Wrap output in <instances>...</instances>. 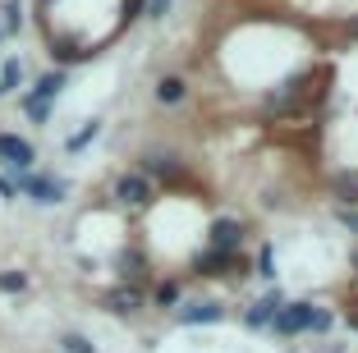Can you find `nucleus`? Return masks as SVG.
I'll return each instance as SVG.
<instances>
[{"instance_id": "26", "label": "nucleus", "mask_w": 358, "mask_h": 353, "mask_svg": "<svg viewBox=\"0 0 358 353\" xmlns=\"http://www.w3.org/2000/svg\"><path fill=\"white\" fill-rule=\"evenodd\" d=\"M349 326H354V331H358V312H354V317H349Z\"/></svg>"}, {"instance_id": "21", "label": "nucleus", "mask_w": 358, "mask_h": 353, "mask_svg": "<svg viewBox=\"0 0 358 353\" xmlns=\"http://www.w3.org/2000/svg\"><path fill=\"white\" fill-rule=\"evenodd\" d=\"M275 248H271V243H266V248L262 252H257V275H266V280H271V275H275Z\"/></svg>"}, {"instance_id": "9", "label": "nucleus", "mask_w": 358, "mask_h": 353, "mask_svg": "<svg viewBox=\"0 0 358 353\" xmlns=\"http://www.w3.org/2000/svg\"><path fill=\"white\" fill-rule=\"evenodd\" d=\"M138 175H157V179H179L184 175V166H179L175 156H161V152H152V156H143V170Z\"/></svg>"}, {"instance_id": "16", "label": "nucleus", "mask_w": 358, "mask_h": 353, "mask_svg": "<svg viewBox=\"0 0 358 353\" xmlns=\"http://www.w3.org/2000/svg\"><path fill=\"white\" fill-rule=\"evenodd\" d=\"M96 134H101V124H96V120H92V124H83V129H78V134L74 138H69V143H64V147H69V152H83V147L87 143H92V138Z\"/></svg>"}, {"instance_id": "20", "label": "nucleus", "mask_w": 358, "mask_h": 353, "mask_svg": "<svg viewBox=\"0 0 358 353\" xmlns=\"http://www.w3.org/2000/svg\"><path fill=\"white\" fill-rule=\"evenodd\" d=\"M23 110H28V120H37V124H46V120H51V106H46V101H32V96H23Z\"/></svg>"}, {"instance_id": "8", "label": "nucleus", "mask_w": 358, "mask_h": 353, "mask_svg": "<svg viewBox=\"0 0 358 353\" xmlns=\"http://www.w3.org/2000/svg\"><path fill=\"white\" fill-rule=\"evenodd\" d=\"M106 308L120 312V317H134V312H143V289L138 284H120V289L106 294Z\"/></svg>"}, {"instance_id": "1", "label": "nucleus", "mask_w": 358, "mask_h": 353, "mask_svg": "<svg viewBox=\"0 0 358 353\" xmlns=\"http://www.w3.org/2000/svg\"><path fill=\"white\" fill-rule=\"evenodd\" d=\"M275 335H303V331H331V312L313 303H285L271 322Z\"/></svg>"}, {"instance_id": "10", "label": "nucleus", "mask_w": 358, "mask_h": 353, "mask_svg": "<svg viewBox=\"0 0 358 353\" xmlns=\"http://www.w3.org/2000/svg\"><path fill=\"white\" fill-rule=\"evenodd\" d=\"M221 317H225V308H221V303H189V308H179V322H184V326H198V322H221Z\"/></svg>"}, {"instance_id": "7", "label": "nucleus", "mask_w": 358, "mask_h": 353, "mask_svg": "<svg viewBox=\"0 0 358 353\" xmlns=\"http://www.w3.org/2000/svg\"><path fill=\"white\" fill-rule=\"evenodd\" d=\"M280 308H285V294H280V289H271L262 303H253V308L243 312V322L253 326V331H262V326H271V322H275V312H280Z\"/></svg>"}, {"instance_id": "5", "label": "nucleus", "mask_w": 358, "mask_h": 353, "mask_svg": "<svg viewBox=\"0 0 358 353\" xmlns=\"http://www.w3.org/2000/svg\"><path fill=\"white\" fill-rule=\"evenodd\" d=\"M32 161H37L32 143H23L19 134H0V166H10V170H28Z\"/></svg>"}, {"instance_id": "4", "label": "nucleus", "mask_w": 358, "mask_h": 353, "mask_svg": "<svg viewBox=\"0 0 358 353\" xmlns=\"http://www.w3.org/2000/svg\"><path fill=\"white\" fill-rule=\"evenodd\" d=\"M243 234H248L243 220H230V216L211 220V248H216V252H239L243 248Z\"/></svg>"}, {"instance_id": "2", "label": "nucleus", "mask_w": 358, "mask_h": 353, "mask_svg": "<svg viewBox=\"0 0 358 353\" xmlns=\"http://www.w3.org/2000/svg\"><path fill=\"white\" fill-rule=\"evenodd\" d=\"M115 202H124V207H152L157 202V188H152L148 175H120L115 179Z\"/></svg>"}, {"instance_id": "3", "label": "nucleus", "mask_w": 358, "mask_h": 353, "mask_svg": "<svg viewBox=\"0 0 358 353\" xmlns=\"http://www.w3.org/2000/svg\"><path fill=\"white\" fill-rule=\"evenodd\" d=\"M19 188L28 193L32 202H42V207H55V202H64V179H51V175H23L19 179Z\"/></svg>"}, {"instance_id": "27", "label": "nucleus", "mask_w": 358, "mask_h": 353, "mask_svg": "<svg viewBox=\"0 0 358 353\" xmlns=\"http://www.w3.org/2000/svg\"><path fill=\"white\" fill-rule=\"evenodd\" d=\"M0 37H5V28H0Z\"/></svg>"}, {"instance_id": "13", "label": "nucleus", "mask_w": 358, "mask_h": 353, "mask_svg": "<svg viewBox=\"0 0 358 353\" xmlns=\"http://www.w3.org/2000/svg\"><path fill=\"white\" fill-rule=\"evenodd\" d=\"M120 275H124V280H148V261H143V252H124V257H120Z\"/></svg>"}, {"instance_id": "25", "label": "nucleus", "mask_w": 358, "mask_h": 353, "mask_svg": "<svg viewBox=\"0 0 358 353\" xmlns=\"http://www.w3.org/2000/svg\"><path fill=\"white\" fill-rule=\"evenodd\" d=\"M340 220H345L349 229H358V211H349V207H340Z\"/></svg>"}, {"instance_id": "22", "label": "nucleus", "mask_w": 358, "mask_h": 353, "mask_svg": "<svg viewBox=\"0 0 358 353\" xmlns=\"http://www.w3.org/2000/svg\"><path fill=\"white\" fill-rule=\"evenodd\" d=\"M336 193H340V202H354V207H358V179H340V184H336Z\"/></svg>"}, {"instance_id": "15", "label": "nucleus", "mask_w": 358, "mask_h": 353, "mask_svg": "<svg viewBox=\"0 0 358 353\" xmlns=\"http://www.w3.org/2000/svg\"><path fill=\"white\" fill-rule=\"evenodd\" d=\"M0 28H5V32L23 28V5H19V0H5V19H0Z\"/></svg>"}, {"instance_id": "23", "label": "nucleus", "mask_w": 358, "mask_h": 353, "mask_svg": "<svg viewBox=\"0 0 358 353\" xmlns=\"http://www.w3.org/2000/svg\"><path fill=\"white\" fill-rule=\"evenodd\" d=\"M166 10H170V0H148L143 14H148V19H166Z\"/></svg>"}, {"instance_id": "12", "label": "nucleus", "mask_w": 358, "mask_h": 353, "mask_svg": "<svg viewBox=\"0 0 358 353\" xmlns=\"http://www.w3.org/2000/svg\"><path fill=\"white\" fill-rule=\"evenodd\" d=\"M184 92H189V83H184L179 73H170V78H161V83H157V101L161 106H179V101H184Z\"/></svg>"}, {"instance_id": "17", "label": "nucleus", "mask_w": 358, "mask_h": 353, "mask_svg": "<svg viewBox=\"0 0 358 353\" xmlns=\"http://www.w3.org/2000/svg\"><path fill=\"white\" fill-rule=\"evenodd\" d=\"M60 349L64 353H96V344L87 335H60Z\"/></svg>"}, {"instance_id": "14", "label": "nucleus", "mask_w": 358, "mask_h": 353, "mask_svg": "<svg viewBox=\"0 0 358 353\" xmlns=\"http://www.w3.org/2000/svg\"><path fill=\"white\" fill-rule=\"evenodd\" d=\"M19 83H23V64L19 60H5V69H0V96L19 92Z\"/></svg>"}, {"instance_id": "24", "label": "nucleus", "mask_w": 358, "mask_h": 353, "mask_svg": "<svg viewBox=\"0 0 358 353\" xmlns=\"http://www.w3.org/2000/svg\"><path fill=\"white\" fill-rule=\"evenodd\" d=\"M0 198H5V202H10V198H19V184H14L10 175H0Z\"/></svg>"}, {"instance_id": "19", "label": "nucleus", "mask_w": 358, "mask_h": 353, "mask_svg": "<svg viewBox=\"0 0 358 353\" xmlns=\"http://www.w3.org/2000/svg\"><path fill=\"white\" fill-rule=\"evenodd\" d=\"M175 303H179V284L175 280L157 284V308H175Z\"/></svg>"}, {"instance_id": "6", "label": "nucleus", "mask_w": 358, "mask_h": 353, "mask_svg": "<svg viewBox=\"0 0 358 353\" xmlns=\"http://www.w3.org/2000/svg\"><path fill=\"white\" fill-rule=\"evenodd\" d=\"M234 266L243 271V257H239V252H216V248L198 252V261H193V271H198V275H234Z\"/></svg>"}, {"instance_id": "11", "label": "nucleus", "mask_w": 358, "mask_h": 353, "mask_svg": "<svg viewBox=\"0 0 358 353\" xmlns=\"http://www.w3.org/2000/svg\"><path fill=\"white\" fill-rule=\"evenodd\" d=\"M60 92H64V73L55 69V73H42V78H37V87H32L28 96H32V101H46V106H51Z\"/></svg>"}, {"instance_id": "18", "label": "nucleus", "mask_w": 358, "mask_h": 353, "mask_svg": "<svg viewBox=\"0 0 358 353\" xmlns=\"http://www.w3.org/2000/svg\"><path fill=\"white\" fill-rule=\"evenodd\" d=\"M0 289H10V294L28 289V275H23V271H0Z\"/></svg>"}]
</instances>
